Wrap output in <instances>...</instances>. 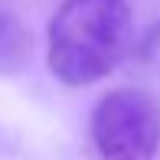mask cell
I'll use <instances>...</instances> for the list:
<instances>
[{
	"mask_svg": "<svg viewBox=\"0 0 160 160\" xmlns=\"http://www.w3.org/2000/svg\"><path fill=\"white\" fill-rule=\"evenodd\" d=\"M88 134L101 160H154L160 147V108L141 88H111L98 98Z\"/></svg>",
	"mask_w": 160,
	"mask_h": 160,
	"instance_id": "7a4b0ae2",
	"label": "cell"
},
{
	"mask_svg": "<svg viewBox=\"0 0 160 160\" xmlns=\"http://www.w3.org/2000/svg\"><path fill=\"white\" fill-rule=\"evenodd\" d=\"M131 46L128 0H65L46 30V62L62 85L82 88L111 75Z\"/></svg>",
	"mask_w": 160,
	"mask_h": 160,
	"instance_id": "6da1fadb",
	"label": "cell"
},
{
	"mask_svg": "<svg viewBox=\"0 0 160 160\" xmlns=\"http://www.w3.org/2000/svg\"><path fill=\"white\" fill-rule=\"evenodd\" d=\"M33 30L17 0H0V75H20L33 62Z\"/></svg>",
	"mask_w": 160,
	"mask_h": 160,
	"instance_id": "3957f363",
	"label": "cell"
},
{
	"mask_svg": "<svg viewBox=\"0 0 160 160\" xmlns=\"http://www.w3.org/2000/svg\"><path fill=\"white\" fill-rule=\"evenodd\" d=\"M141 56L147 59L154 69L160 72V23H154L147 33H144V42H141Z\"/></svg>",
	"mask_w": 160,
	"mask_h": 160,
	"instance_id": "277c9868",
	"label": "cell"
}]
</instances>
